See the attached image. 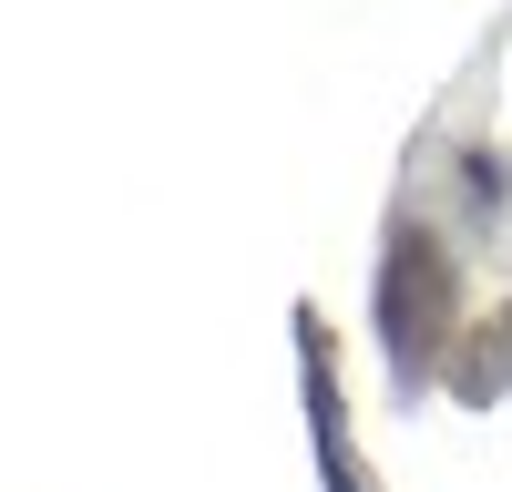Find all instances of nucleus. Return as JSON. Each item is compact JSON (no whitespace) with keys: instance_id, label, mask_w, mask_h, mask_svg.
I'll use <instances>...</instances> for the list:
<instances>
[{"instance_id":"f03ea898","label":"nucleus","mask_w":512,"mask_h":492,"mask_svg":"<svg viewBox=\"0 0 512 492\" xmlns=\"http://www.w3.org/2000/svg\"><path fill=\"white\" fill-rule=\"evenodd\" d=\"M502 380H512V308H502V318H482V328H472V349L451 359V390L472 400V410H482V400H502Z\"/></svg>"},{"instance_id":"f257e3e1","label":"nucleus","mask_w":512,"mask_h":492,"mask_svg":"<svg viewBox=\"0 0 512 492\" xmlns=\"http://www.w3.org/2000/svg\"><path fill=\"white\" fill-rule=\"evenodd\" d=\"M379 318H390V359H400V380H420V369L441 359V339H451V267H441V246L420 236V226L390 246Z\"/></svg>"}]
</instances>
